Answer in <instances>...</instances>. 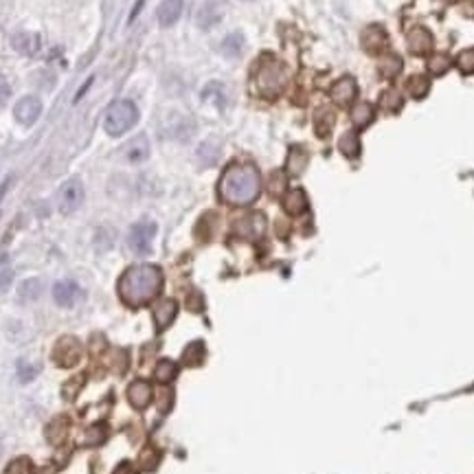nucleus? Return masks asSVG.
<instances>
[{"label":"nucleus","mask_w":474,"mask_h":474,"mask_svg":"<svg viewBox=\"0 0 474 474\" xmlns=\"http://www.w3.org/2000/svg\"><path fill=\"white\" fill-rule=\"evenodd\" d=\"M119 296L130 307H141L160 294L163 290V270L154 264L130 266L119 279Z\"/></svg>","instance_id":"1"},{"label":"nucleus","mask_w":474,"mask_h":474,"mask_svg":"<svg viewBox=\"0 0 474 474\" xmlns=\"http://www.w3.org/2000/svg\"><path fill=\"white\" fill-rule=\"evenodd\" d=\"M220 198L231 207L253 205L261 193V176L253 163H233L224 169L220 184Z\"/></svg>","instance_id":"2"},{"label":"nucleus","mask_w":474,"mask_h":474,"mask_svg":"<svg viewBox=\"0 0 474 474\" xmlns=\"http://www.w3.org/2000/svg\"><path fill=\"white\" fill-rule=\"evenodd\" d=\"M285 84H288V70H285L281 61L274 59L272 55L261 57V61L257 64V70H255L257 93L266 99H274L283 93Z\"/></svg>","instance_id":"3"},{"label":"nucleus","mask_w":474,"mask_h":474,"mask_svg":"<svg viewBox=\"0 0 474 474\" xmlns=\"http://www.w3.org/2000/svg\"><path fill=\"white\" fill-rule=\"evenodd\" d=\"M139 121V108H136L130 99H119L115 102L104 117V130L110 136H121L128 130H132Z\"/></svg>","instance_id":"4"},{"label":"nucleus","mask_w":474,"mask_h":474,"mask_svg":"<svg viewBox=\"0 0 474 474\" xmlns=\"http://www.w3.org/2000/svg\"><path fill=\"white\" fill-rule=\"evenodd\" d=\"M82 343L75 336H61L53 347V360L61 369H73L82 360Z\"/></svg>","instance_id":"5"},{"label":"nucleus","mask_w":474,"mask_h":474,"mask_svg":"<svg viewBox=\"0 0 474 474\" xmlns=\"http://www.w3.org/2000/svg\"><path fill=\"white\" fill-rule=\"evenodd\" d=\"M84 202V184L79 178H70L59 187L57 193V207L64 216L75 214Z\"/></svg>","instance_id":"6"},{"label":"nucleus","mask_w":474,"mask_h":474,"mask_svg":"<svg viewBox=\"0 0 474 474\" xmlns=\"http://www.w3.org/2000/svg\"><path fill=\"white\" fill-rule=\"evenodd\" d=\"M156 237V224L152 220H143L139 224H134L132 231H130V248L136 255H147L152 251V242Z\"/></svg>","instance_id":"7"},{"label":"nucleus","mask_w":474,"mask_h":474,"mask_svg":"<svg viewBox=\"0 0 474 474\" xmlns=\"http://www.w3.org/2000/svg\"><path fill=\"white\" fill-rule=\"evenodd\" d=\"M40 115H42V102H40V97H35V95H27V97L18 99L14 106V117L20 126H33V123L40 119Z\"/></svg>","instance_id":"8"},{"label":"nucleus","mask_w":474,"mask_h":474,"mask_svg":"<svg viewBox=\"0 0 474 474\" xmlns=\"http://www.w3.org/2000/svg\"><path fill=\"white\" fill-rule=\"evenodd\" d=\"M224 11H227V7H224L222 0H205V3L200 5V9H198V14H196V24L205 31L214 29L216 24L222 22Z\"/></svg>","instance_id":"9"},{"label":"nucleus","mask_w":474,"mask_h":474,"mask_svg":"<svg viewBox=\"0 0 474 474\" xmlns=\"http://www.w3.org/2000/svg\"><path fill=\"white\" fill-rule=\"evenodd\" d=\"M233 229H235V235L244 237V240H257V237H261L266 231V218L261 214L244 216L242 220L235 222Z\"/></svg>","instance_id":"10"},{"label":"nucleus","mask_w":474,"mask_h":474,"mask_svg":"<svg viewBox=\"0 0 474 474\" xmlns=\"http://www.w3.org/2000/svg\"><path fill=\"white\" fill-rule=\"evenodd\" d=\"M360 42H363V48L369 55H380L384 48L389 46V35H386V31L380 24H371V27H367L363 31Z\"/></svg>","instance_id":"11"},{"label":"nucleus","mask_w":474,"mask_h":474,"mask_svg":"<svg viewBox=\"0 0 474 474\" xmlns=\"http://www.w3.org/2000/svg\"><path fill=\"white\" fill-rule=\"evenodd\" d=\"M53 298L59 307H75L82 298V288L73 279L57 281L53 285Z\"/></svg>","instance_id":"12"},{"label":"nucleus","mask_w":474,"mask_h":474,"mask_svg":"<svg viewBox=\"0 0 474 474\" xmlns=\"http://www.w3.org/2000/svg\"><path fill=\"white\" fill-rule=\"evenodd\" d=\"M121 156L126 158L128 163H132V165L145 163V160L149 158V141H147V136L145 134H139V136H134V139H130L126 145H123Z\"/></svg>","instance_id":"13"},{"label":"nucleus","mask_w":474,"mask_h":474,"mask_svg":"<svg viewBox=\"0 0 474 474\" xmlns=\"http://www.w3.org/2000/svg\"><path fill=\"white\" fill-rule=\"evenodd\" d=\"M178 314V303L173 298H163L154 305V325L156 332H165Z\"/></svg>","instance_id":"14"},{"label":"nucleus","mask_w":474,"mask_h":474,"mask_svg":"<svg viewBox=\"0 0 474 474\" xmlns=\"http://www.w3.org/2000/svg\"><path fill=\"white\" fill-rule=\"evenodd\" d=\"M406 42H408V48L413 51L415 55H426L433 51V35L426 27H413L408 33H406Z\"/></svg>","instance_id":"15"},{"label":"nucleus","mask_w":474,"mask_h":474,"mask_svg":"<svg viewBox=\"0 0 474 474\" xmlns=\"http://www.w3.org/2000/svg\"><path fill=\"white\" fill-rule=\"evenodd\" d=\"M128 400L134 408H147L149 404H152L154 400V389H152V384L145 382V380H136L130 384V389H128Z\"/></svg>","instance_id":"16"},{"label":"nucleus","mask_w":474,"mask_h":474,"mask_svg":"<svg viewBox=\"0 0 474 474\" xmlns=\"http://www.w3.org/2000/svg\"><path fill=\"white\" fill-rule=\"evenodd\" d=\"M356 95H358V86H356V79L354 77H341L339 82L332 86V91H330L332 102L341 104V106L352 104L354 99H356Z\"/></svg>","instance_id":"17"},{"label":"nucleus","mask_w":474,"mask_h":474,"mask_svg":"<svg viewBox=\"0 0 474 474\" xmlns=\"http://www.w3.org/2000/svg\"><path fill=\"white\" fill-rule=\"evenodd\" d=\"M182 7H184L182 0H163L158 7V14H156L160 27L167 29V27H171V24H176L182 16Z\"/></svg>","instance_id":"18"},{"label":"nucleus","mask_w":474,"mask_h":474,"mask_svg":"<svg viewBox=\"0 0 474 474\" xmlns=\"http://www.w3.org/2000/svg\"><path fill=\"white\" fill-rule=\"evenodd\" d=\"M11 46L16 48L20 55H35L40 48V35L31 31H20L11 37Z\"/></svg>","instance_id":"19"},{"label":"nucleus","mask_w":474,"mask_h":474,"mask_svg":"<svg viewBox=\"0 0 474 474\" xmlns=\"http://www.w3.org/2000/svg\"><path fill=\"white\" fill-rule=\"evenodd\" d=\"M307 196L303 189H290L288 193L283 196V209L288 216H303L307 211Z\"/></svg>","instance_id":"20"},{"label":"nucleus","mask_w":474,"mask_h":474,"mask_svg":"<svg viewBox=\"0 0 474 474\" xmlns=\"http://www.w3.org/2000/svg\"><path fill=\"white\" fill-rule=\"evenodd\" d=\"M68 417H64V415H59V417H55L51 424H48L46 426V430H44V435H46V439L51 442V444H61L66 439V433H68Z\"/></svg>","instance_id":"21"},{"label":"nucleus","mask_w":474,"mask_h":474,"mask_svg":"<svg viewBox=\"0 0 474 474\" xmlns=\"http://www.w3.org/2000/svg\"><path fill=\"white\" fill-rule=\"evenodd\" d=\"M307 152L303 147H292L290 154H288V163H285V169H288V173H292V176H298V173H303L305 167H307Z\"/></svg>","instance_id":"22"},{"label":"nucleus","mask_w":474,"mask_h":474,"mask_svg":"<svg viewBox=\"0 0 474 474\" xmlns=\"http://www.w3.org/2000/svg\"><path fill=\"white\" fill-rule=\"evenodd\" d=\"M244 35L240 31H233L231 35L224 37V42H222V55L224 57H240L242 51H244Z\"/></svg>","instance_id":"23"},{"label":"nucleus","mask_w":474,"mask_h":474,"mask_svg":"<svg viewBox=\"0 0 474 474\" xmlns=\"http://www.w3.org/2000/svg\"><path fill=\"white\" fill-rule=\"evenodd\" d=\"M373 115H376V112H373V106L371 104L358 102L354 106V110H352V123H354L358 130H363V128H367L369 123L373 121Z\"/></svg>","instance_id":"24"},{"label":"nucleus","mask_w":474,"mask_h":474,"mask_svg":"<svg viewBox=\"0 0 474 474\" xmlns=\"http://www.w3.org/2000/svg\"><path fill=\"white\" fill-rule=\"evenodd\" d=\"M205 356H207V347H205V343L196 341V343H191L189 347L184 349L182 363H184L187 367H198V365H202V363H205Z\"/></svg>","instance_id":"25"},{"label":"nucleus","mask_w":474,"mask_h":474,"mask_svg":"<svg viewBox=\"0 0 474 474\" xmlns=\"http://www.w3.org/2000/svg\"><path fill=\"white\" fill-rule=\"evenodd\" d=\"M176 376H178V365L173 363V360H167V358L160 360L154 369V378L160 384H169L171 380H176Z\"/></svg>","instance_id":"26"},{"label":"nucleus","mask_w":474,"mask_h":474,"mask_svg":"<svg viewBox=\"0 0 474 474\" xmlns=\"http://www.w3.org/2000/svg\"><path fill=\"white\" fill-rule=\"evenodd\" d=\"M336 123V115L330 110V108H321L316 112V119H314V128H316V134L319 136H328L334 128Z\"/></svg>","instance_id":"27"},{"label":"nucleus","mask_w":474,"mask_h":474,"mask_svg":"<svg viewBox=\"0 0 474 474\" xmlns=\"http://www.w3.org/2000/svg\"><path fill=\"white\" fill-rule=\"evenodd\" d=\"M339 149L347 158H358L360 156V139L356 132H345L339 141Z\"/></svg>","instance_id":"28"},{"label":"nucleus","mask_w":474,"mask_h":474,"mask_svg":"<svg viewBox=\"0 0 474 474\" xmlns=\"http://www.w3.org/2000/svg\"><path fill=\"white\" fill-rule=\"evenodd\" d=\"M406 91L410 97L421 99L430 91V79L426 77V75H413V77H408V82H406Z\"/></svg>","instance_id":"29"},{"label":"nucleus","mask_w":474,"mask_h":474,"mask_svg":"<svg viewBox=\"0 0 474 474\" xmlns=\"http://www.w3.org/2000/svg\"><path fill=\"white\" fill-rule=\"evenodd\" d=\"M380 73L384 79H395L402 73V59L397 55H389L380 61Z\"/></svg>","instance_id":"30"},{"label":"nucleus","mask_w":474,"mask_h":474,"mask_svg":"<svg viewBox=\"0 0 474 474\" xmlns=\"http://www.w3.org/2000/svg\"><path fill=\"white\" fill-rule=\"evenodd\" d=\"M402 104H404V99H402V95L397 93L395 88H389L386 91L382 97H380V106L386 110V112H397L402 108Z\"/></svg>","instance_id":"31"},{"label":"nucleus","mask_w":474,"mask_h":474,"mask_svg":"<svg viewBox=\"0 0 474 474\" xmlns=\"http://www.w3.org/2000/svg\"><path fill=\"white\" fill-rule=\"evenodd\" d=\"M42 294V283L37 279H29L20 285V298L22 301H35Z\"/></svg>","instance_id":"32"},{"label":"nucleus","mask_w":474,"mask_h":474,"mask_svg":"<svg viewBox=\"0 0 474 474\" xmlns=\"http://www.w3.org/2000/svg\"><path fill=\"white\" fill-rule=\"evenodd\" d=\"M33 472H35V468L31 464V459L29 457H18L5 468L3 474H33Z\"/></svg>","instance_id":"33"},{"label":"nucleus","mask_w":474,"mask_h":474,"mask_svg":"<svg viewBox=\"0 0 474 474\" xmlns=\"http://www.w3.org/2000/svg\"><path fill=\"white\" fill-rule=\"evenodd\" d=\"M457 68L464 73V75H472L474 73V48H466V51L459 53Z\"/></svg>","instance_id":"34"},{"label":"nucleus","mask_w":474,"mask_h":474,"mask_svg":"<svg viewBox=\"0 0 474 474\" xmlns=\"http://www.w3.org/2000/svg\"><path fill=\"white\" fill-rule=\"evenodd\" d=\"M158 461H160V455H158V451H154V448H145V451L141 453V457H139V464H141V468H143V470H147V472L156 470Z\"/></svg>","instance_id":"35"},{"label":"nucleus","mask_w":474,"mask_h":474,"mask_svg":"<svg viewBox=\"0 0 474 474\" xmlns=\"http://www.w3.org/2000/svg\"><path fill=\"white\" fill-rule=\"evenodd\" d=\"M448 68H451V57H448V55L437 53V55H433V57L428 59V70H430L433 75H444Z\"/></svg>","instance_id":"36"},{"label":"nucleus","mask_w":474,"mask_h":474,"mask_svg":"<svg viewBox=\"0 0 474 474\" xmlns=\"http://www.w3.org/2000/svg\"><path fill=\"white\" fill-rule=\"evenodd\" d=\"M104 439H106V428H102V426H93L84 435L86 446H99V444H104Z\"/></svg>","instance_id":"37"},{"label":"nucleus","mask_w":474,"mask_h":474,"mask_svg":"<svg viewBox=\"0 0 474 474\" xmlns=\"http://www.w3.org/2000/svg\"><path fill=\"white\" fill-rule=\"evenodd\" d=\"M84 384V376H77V378H73L70 382L64 384V391H61V395L66 397V400H75L79 393V386Z\"/></svg>","instance_id":"38"},{"label":"nucleus","mask_w":474,"mask_h":474,"mask_svg":"<svg viewBox=\"0 0 474 474\" xmlns=\"http://www.w3.org/2000/svg\"><path fill=\"white\" fill-rule=\"evenodd\" d=\"M9 97H11V86H9L5 75H0V108L9 102Z\"/></svg>","instance_id":"39"},{"label":"nucleus","mask_w":474,"mask_h":474,"mask_svg":"<svg viewBox=\"0 0 474 474\" xmlns=\"http://www.w3.org/2000/svg\"><path fill=\"white\" fill-rule=\"evenodd\" d=\"M112 474H139V470H136V466L130 464V461H121Z\"/></svg>","instance_id":"40"},{"label":"nucleus","mask_w":474,"mask_h":474,"mask_svg":"<svg viewBox=\"0 0 474 474\" xmlns=\"http://www.w3.org/2000/svg\"><path fill=\"white\" fill-rule=\"evenodd\" d=\"M11 283V270H3L0 272V292H5Z\"/></svg>","instance_id":"41"},{"label":"nucleus","mask_w":474,"mask_h":474,"mask_svg":"<svg viewBox=\"0 0 474 474\" xmlns=\"http://www.w3.org/2000/svg\"><path fill=\"white\" fill-rule=\"evenodd\" d=\"M246 3H248V0H246Z\"/></svg>","instance_id":"42"}]
</instances>
